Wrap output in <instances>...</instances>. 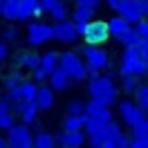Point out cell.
Listing matches in <instances>:
<instances>
[{"label":"cell","instance_id":"obj_4","mask_svg":"<svg viewBox=\"0 0 148 148\" xmlns=\"http://www.w3.org/2000/svg\"><path fill=\"white\" fill-rule=\"evenodd\" d=\"M146 72H148V61H144V58L137 54L135 47H128V49L121 52V61H119V74H121V79H126V76L141 79Z\"/></svg>","mask_w":148,"mask_h":148},{"label":"cell","instance_id":"obj_8","mask_svg":"<svg viewBox=\"0 0 148 148\" xmlns=\"http://www.w3.org/2000/svg\"><path fill=\"white\" fill-rule=\"evenodd\" d=\"M83 38H85V43H88V47L103 45V43L110 38L108 27H106V20H90L88 27H85V32H83Z\"/></svg>","mask_w":148,"mask_h":148},{"label":"cell","instance_id":"obj_14","mask_svg":"<svg viewBox=\"0 0 148 148\" xmlns=\"http://www.w3.org/2000/svg\"><path fill=\"white\" fill-rule=\"evenodd\" d=\"M11 112H14V114L18 112L20 119H23V126H27V123H32V121H36V117H38V106L34 101H29V103L18 101V103H11Z\"/></svg>","mask_w":148,"mask_h":148},{"label":"cell","instance_id":"obj_41","mask_svg":"<svg viewBox=\"0 0 148 148\" xmlns=\"http://www.w3.org/2000/svg\"><path fill=\"white\" fill-rule=\"evenodd\" d=\"M0 148H7V144H5V139L0 137Z\"/></svg>","mask_w":148,"mask_h":148},{"label":"cell","instance_id":"obj_9","mask_svg":"<svg viewBox=\"0 0 148 148\" xmlns=\"http://www.w3.org/2000/svg\"><path fill=\"white\" fill-rule=\"evenodd\" d=\"M49 40H52V25L40 23V20H34V23L27 25V43L32 47L45 45Z\"/></svg>","mask_w":148,"mask_h":148},{"label":"cell","instance_id":"obj_38","mask_svg":"<svg viewBox=\"0 0 148 148\" xmlns=\"http://www.w3.org/2000/svg\"><path fill=\"white\" fill-rule=\"evenodd\" d=\"M128 148H148V139H132Z\"/></svg>","mask_w":148,"mask_h":148},{"label":"cell","instance_id":"obj_12","mask_svg":"<svg viewBox=\"0 0 148 148\" xmlns=\"http://www.w3.org/2000/svg\"><path fill=\"white\" fill-rule=\"evenodd\" d=\"M52 38H56L58 43H74L79 34L74 29V23L72 20H63V23H56L52 25Z\"/></svg>","mask_w":148,"mask_h":148},{"label":"cell","instance_id":"obj_11","mask_svg":"<svg viewBox=\"0 0 148 148\" xmlns=\"http://www.w3.org/2000/svg\"><path fill=\"white\" fill-rule=\"evenodd\" d=\"M119 112H121V119L128 123L130 128H135L139 121H144L146 119V114L139 110L137 106L132 101H128V99H123V101H119Z\"/></svg>","mask_w":148,"mask_h":148},{"label":"cell","instance_id":"obj_35","mask_svg":"<svg viewBox=\"0 0 148 148\" xmlns=\"http://www.w3.org/2000/svg\"><path fill=\"white\" fill-rule=\"evenodd\" d=\"M16 38H18V29H16V27H7L2 34H0V43H5V45H7V43L16 40Z\"/></svg>","mask_w":148,"mask_h":148},{"label":"cell","instance_id":"obj_32","mask_svg":"<svg viewBox=\"0 0 148 148\" xmlns=\"http://www.w3.org/2000/svg\"><path fill=\"white\" fill-rule=\"evenodd\" d=\"M83 108H85V103L83 101H70L67 103V117H81L83 114Z\"/></svg>","mask_w":148,"mask_h":148},{"label":"cell","instance_id":"obj_40","mask_svg":"<svg viewBox=\"0 0 148 148\" xmlns=\"http://www.w3.org/2000/svg\"><path fill=\"white\" fill-rule=\"evenodd\" d=\"M5 2H7V0H0V16H2V11H5Z\"/></svg>","mask_w":148,"mask_h":148},{"label":"cell","instance_id":"obj_18","mask_svg":"<svg viewBox=\"0 0 148 148\" xmlns=\"http://www.w3.org/2000/svg\"><path fill=\"white\" fill-rule=\"evenodd\" d=\"M34 103L38 106V110H47L54 106V92L47 88V85H38V92H36V99Z\"/></svg>","mask_w":148,"mask_h":148},{"label":"cell","instance_id":"obj_16","mask_svg":"<svg viewBox=\"0 0 148 148\" xmlns=\"http://www.w3.org/2000/svg\"><path fill=\"white\" fill-rule=\"evenodd\" d=\"M47 79H49V85H47V88H49L52 92H54V90H65V88L70 85V76L65 74V70L61 67V65L56 67L54 72L47 74Z\"/></svg>","mask_w":148,"mask_h":148},{"label":"cell","instance_id":"obj_6","mask_svg":"<svg viewBox=\"0 0 148 148\" xmlns=\"http://www.w3.org/2000/svg\"><path fill=\"white\" fill-rule=\"evenodd\" d=\"M58 65L65 70V74L70 76V81H83L85 76V67H83V61L76 52H63L58 54Z\"/></svg>","mask_w":148,"mask_h":148},{"label":"cell","instance_id":"obj_24","mask_svg":"<svg viewBox=\"0 0 148 148\" xmlns=\"http://www.w3.org/2000/svg\"><path fill=\"white\" fill-rule=\"evenodd\" d=\"M56 67H58V54L56 52H45V54L40 56V70L45 74L54 72Z\"/></svg>","mask_w":148,"mask_h":148},{"label":"cell","instance_id":"obj_15","mask_svg":"<svg viewBox=\"0 0 148 148\" xmlns=\"http://www.w3.org/2000/svg\"><path fill=\"white\" fill-rule=\"evenodd\" d=\"M83 141H85L83 132H65V130H61L54 137V144H58L61 148H81Z\"/></svg>","mask_w":148,"mask_h":148},{"label":"cell","instance_id":"obj_20","mask_svg":"<svg viewBox=\"0 0 148 148\" xmlns=\"http://www.w3.org/2000/svg\"><path fill=\"white\" fill-rule=\"evenodd\" d=\"M14 126V112L7 99H0V130H9Z\"/></svg>","mask_w":148,"mask_h":148},{"label":"cell","instance_id":"obj_7","mask_svg":"<svg viewBox=\"0 0 148 148\" xmlns=\"http://www.w3.org/2000/svg\"><path fill=\"white\" fill-rule=\"evenodd\" d=\"M7 148H34V135L27 126L23 123H14L7 130V139H5Z\"/></svg>","mask_w":148,"mask_h":148},{"label":"cell","instance_id":"obj_39","mask_svg":"<svg viewBox=\"0 0 148 148\" xmlns=\"http://www.w3.org/2000/svg\"><path fill=\"white\" fill-rule=\"evenodd\" d=\"M7 54H9V47L5 45V43H0V61H5V58H7Z\"/></svg>","mask_w":148,"mask_h":148},{"label":"cell","instance_id":"obj_10","mask_svg":"<svg viewBox=\"0 0 148 148\" xmlns=\"http://www.w3.org/2000/svg\"><path fill=\"white\" fill-rule=\"evenodd\" d=\"M83 117L106 126V123L112 121V112H110V108H106V106H101V103L90 101V103H85V108H83Z\"/></svg>","mask_w":148,"mask_h":148},{"label":"cell","instance_id":"obj_33","mask_svg":"<svg viewBox=\"0 0 148 148\" xmlns=\"http://www.w3.org/2000/svg\"><path fill=\"white\" fill-rule=\"evenodd\" d=\"M132 32L137 34L139 40H148V23H146V20H139V23H135V25H132Z\"/></svg>","mask_w":148,"mask_h":148},{"label":"cell","instance_id":"obj_27","mask_svg":"<svg viewBox=\"0 0 148 148\" xmlns=\"http://www.w3.org/2000/svg\"><path fill=\"white\" fill-rule=\"evenodd\" d=\"M117 40H119L121 45H123V49H128V47H135V45L139 43V38H137V34L132 32V27H130L128 32H126V34H121V36L117 38Z\"/></svg>","mask_w":148,"mask_h":148},{"label":"cell","instance_id":"obj_26","mask_svg":"<svg viewBox=\"0 0 148 148\" xmlns=\"http://www.w3.org/2000/svg\"><path fill=\"white\" fill-rule=\"evenodd\" d=\"M34 148H54V137L45 130H40L34 137Z\"/></svg>","mask_w":148,"mask_h":148},{"label":"cell","instance_id":"obj_37","mask_svg":"<svg viewBox=\"0 0 148 148\" xmlns=\"http://www.w3.org/2000/svg\"><path fill=\"white\" fill-rule=\"evenodd\" d=\"M45 79H47V74L45 72H43V70H40V67H36V70H34V83H43V81H45Z\"/></svg>","mask_w":148,"mask_h":148},{"label":"cell","instance_id":"obj_5","mask_svg":"<svg viewBox=\"0 0 148 148\" xmlns=\"http://www.w3.org/2000/svg\"><path fill=\"white\" fill-rule=\"evenodd\" d=\"M83 67H85V74H92V76H97V72L99 70H103V67H108V63H110V58H108V54L103 52L101 47H83Z\"/></svg>","mask_w":148,"mask_h":148},{"label":"cell","instance_id":"obj_21","mask_svg":"<svg viewBox=\"0 0 148 148\" xmlns=\"http://www.w3.org/2000/svg\"><path fill=\"white\" fill-rule=\"evenodd\" d=\"M106 27H108V34H110V36L119 38L121 34H126V32L130 29V25H128V23H123L119 16H112L110 20H106Z\"/></svg>","mask_w":148,"mask_h":148},{"label":"cell","instance_id":"obj_36","mask_svg":"<svg viewBox=\"0 0 148 148\" xmlns=\"http://www.w3.org/2000/svg\"><path fill=\"white\" fill-rule=\"evenodd\" d=\"M135 49H137V54L144 58V61H148V40H139L137 45H135Z\"/></svg>","mask_w":148,"mask_h":148},{"label":"cell","instance_id":"obj_19","mask_svg":"<svg viewBox=\"0 0 148 148\" xmlns=\"http://www.w3.org/2000/svg\"><path fill=\"white\" fill-rule=\"evenodd\" d=\"M16 63L20 65V67H27V70H36V67H40V56L36 54V52H20L18 56H16Z\"/></svg>","mask_w":148,"mask_h":148},{"label":"cell","instance_id":"obj_28","mask_svg":"<svg viewBox=\"0 0 148 148\" xmlns=\"http://www.w3.org/2000/svg\"><path fill=\"white\" fill-rule=\"evenodd\" d=\"M20 83H23V76H20V72H9L7 76H5V88H7V92L16 90Z\"/></svg>","mask_w":148,"mask_h":148},{"label":"cell","instance_id":"obj_2","mask_svg":"<svg viewBox=\"0 0 148 148\" xmlns=\"http://www.w3.org/2000/svg\"><path fill=\"white\" fill-rule=\"evenodd\" d=\"M108 7L117 11V16L132 27L135 23L144 20L148 11V2L146 0H108Z\"/></svg>","mask_w":148,"mask_h":148},{"label":"cell","instance_id":"obj_34","mask_svg":"<svg viewBox=\"0 0 148 148\" xmlns=\"http://www.w3.org/2000/svg\"><path fill=\"white\" fill-rule=\"evenodd\" d=\"M139 85V79H135V76H126V79H121V88L126 90V94H132L135 90H137Z\"/></svg>","mask_w":148,"mask_h":148},{"label":"cell","instance_id":"obj_31","mask_svg":"<svg viewBox=\"0 0 148 148\" xmlns=\"http://www.w3.org/2000/svg\"><path fill=\"white\" fill-rule=\"evenodd\" d=\"M132 139H148V121H139L132 128Z\"/></svg>","mask_w":148,"mask_h":148},{"label":"cell","instance_id":"obj_1","mask_svg":"<svg viewBox=\"0 0 148 148\" xmlns=\"http://www.w3.org/2000/svg\"><path fill=\"white\" fill-rule=\"evenodd\" d=\"M88 94H90V101H97L110 108L112 103H117V85L112 81V76H92L90 83H88Z\"/></svg>","mask_w":148,"mask_h":148},{"label":"cell","instance_id":"obj_30","mask_svg":"<svg viewBox=\"0 0 148 148\" xmlns=\"http://www.w3.org/2000/svg\"><path fill=\"white\" fill-rule=\"evenodd\" d=\"M74 7H76V9H85V11H90V14H94V11L101 7V2H99V0H76V2H74Z\"/></svg>","mask_w":148,"mask_h":148},{"label":"cell","instance_id":"obj_25","mask_svg":"<svg viewBox=\"0 0 148 148\" xmlns=\"http://www.w3.org/2000/svg\"><path fill=\"white\" fill-rule=\"evenodd\" d=\"M83 123H85V117H65L63 119V130L65 132H83Z\"/></svg>","mask_w":148,"mask_h":148},{"label":"cell","instance_id":"obj_13","mask_svg":"<svg viewBox=\"0 0 148 148\" xmlns=\"http://www.w3.org/2000/svg\"><path fill=\"white\" fill-rule=\"evenodd\" d=\"M40 9H43V14H49L54 23L67 20V7L63 0H40Z\"/></svg>","mask_w":148,"mask_h":148},{"label":"cell","instance_id":"obj_22","mask_svg":"<svg viewBox=\"0 0 148 148\" xmlns=\"http://www.w3.org/2000/svg\"><path fill=\"white\" fill-rule=\"evenodd\" d=\"M36 92H38V85L34 83V81H23V83L18 85V94H20V101H34L36 99Z\"/></svg>","mask_w":148,"mask_h":148},{"label":"cell","instance_id":"obj_29","mask_svg":"<svg viewBox=\"0 0 148 148\" xmlns=\"http://www.w3.org/2000/svg\"><path fill=\"white\" fill-rule=\"evenodd\" d=\"M130 139L126 137V135H119L117 139H110V141H103L101 148H128Z\"/></svg>","mask_w":148,"mask_h":148},{"label":"cell","instance_id":"obj_3","mask_svg":"<svg viewBox=\"0 0 148 148\" xmlns=\"http://www.w3.org/2000/svg\"><path fill=\"white\" fill-rule=\"evenodd\" d=\"M40 0H7L5 2V11H2V18L7 20H29L40 16Z\"/></svg>","mask_w":148,"mask_h":148},{"label":"cell","instance_id":"obj_23","mask_svg":"<svg viewBox=\"0 0 148 148\" xmlns=\"http://www.w3.org/2000/svg\"><path fill=\"white\" fill-rule=\"evenodd\" d=\"M132 94H135V101H132V103L146 114V110H148V85L146 83H139L137 90H135Z\"/></svg>","mask_w":148,"mask_h":148},{"label":"cell","instance_id":"obj_17","mask_svg":"<svg viewBox=\"0 0 148 148\" xmlns=\"http://www.w3.org/2000/svg\"><path fill=\"white\" fill-rule=\"evenodd\" d=\"M92 20V14L90 11H85V9H76L74 7V11H72V23H74V29H76V34L79 36H83V32H85V27H88V23Z\"/></svg>","mask_w":148,"mask_h":148}]
</instances>
